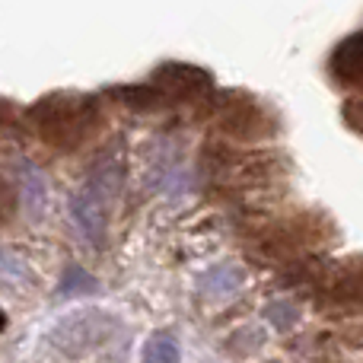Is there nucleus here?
<instances>
[{
  "instance_id": "nucleus-1",
  "label": "nucleus",
  "mask_w": 363,
  "mask_h": 363,
  "mask_svg": "<svg viewBox=\"0 0 363 363\" xmlns=\"http://www.w3.org/2000/svg\"><path fill=\"white\" fill-rule=\"evenodd\" d=\"M29 125L35 138L51 150H80L102 131V112L93 96L51 93L29 108Z\"/></svg>"
},
{
  "instance_id": "nucleus-2",
  "label": "nucleus",
  "mask_w": 363,
  "mask_h": 363,
  "mask_svg": "<svg viewBox=\"0 0 363 363\" xmlns=\"http://www.w3.org/2000/svg\"><path fill=\"white\" fill-rule=\"evenodd\" d=\"M213 121H217L223 138L239 140V144H264L277 134L274 115L242 89H230L220 96L217 108H213Z\"/></svg>"
},
{
  "instance_id": "nucleus-3",
  "label": "nucleus",
  "mask_w": 363,
  "mask_h": 363,
  "mask_svg": "<svg viewBox=\"0 0 363 363\" xmlns=\"http://www.w3.org/2000/svg\"><path fill=\"white\" fill-rule=\"evenodd\" d=\"M118 188V169L106 166L102 172H96L80 191L70 194V217L74 226L80 230V236L86 242L99 245L102 242V230H106V207L112 191Z\"/></svg>"
},
{
  "instance_id": "nucleus-4",
  "label": "nucleus",
  "mask_w": 363,
  "mask_h": 363,
  "mask_svg": "<svg viewBox=\"0 0 363 363\" xmlns=\"http://www.w3.org/2000/svg\"><path fill=\"white\" fill-rule=\"evenodd\" d=\"M115 335V319L99 309H83V313H74L67 319H61L55 328H51V345L57 347L67 357H80V354H89L93 347L106 345Z\"/></svg>"
},
{
  "instance_id": "nucleus-5",
  "label": "nucleus",
  "mask_w": 363,
  "mask_h": 363,
  "mask_svg": "<svg viewBox=\"0 0 363 363\" xmlns=\"http://www.w3.org/2000/svg\"><path fill=\"white\" fill-rule=\"evenodd\" d=\"M322 239H325V233H322L319 220L284 217V220L268 223L258 233V249L274 258H300L309 249H315Z\"/></svg>"
},
{
  "instance_id": "nucleus-6",
  "label": "nucleus",
  "mask_w": 363,
  "mask_h": 363,
  "mask_svg": "<svg viewBox=\"0 0 363 363\" xmlns=\"http://www.w3.org/2000/svg\"><path fill=\"white\" fill-rule=\"evenodd\" d=\"M153 89L166 99H204V96L213 93V80L207 70L194 67V64H163L157 74L150 77Z\"/></svg>"
},
{
  "instance_id": "nucleus-7",
  "label": "nucleus",
  "mask_w": 363,
  "mask_h": 363,
  "mask_svg": "<svg viewBox=\"0 0 363 363\" xmlns=\"http://www.w3.org/2000/svg\"><path fill=\"white\" fill-rule=\"evenodd\" d=\"M322 294L332 303H363V255L345 258V262L332 264L325 274V290Z\"/></svg>"
},
{
  "instance_id": "nucleus-8",
  "label": "nucleus",
  "mask_w": 363,
  "mask_h": 363,
  "mask_svg": "<svg viewBox=\"0 0 363 363\" xmlns=\"http://www.w3.org/2000/svg\"><path fill=\"white\" fill-rule=\"evenodd\" d=\"M328 70H332V77L341 86H351V89H357V93H363V32L347 35L345 42L332 51Z\"/></svg>"
},
{
  "instance_id": "nucleus-9",
  "label": "nucleus",
  "mask_w": 363,
  "mask_h": 363,
  "mask_svg": "<svg viewBox=\"0 0 363 363\" xmlns=\"http://www.w3.org/2000/svg\"><path fill=\"white\" fill-rule=\"evenodd\" d=\"M19 198H23V204L29 207L32 213H38L45 207V201H48V185H45L42 172L35 169L32 163H19Z\"/></svg>"
},
{
  "instance_id": "nucleus-10",
  "label": "nucleus",
  "mask_w": 363,
  "mask_h": 363,
  "mask_svg": "<svg viewBox=\"0 0 363 363\" xmlns=\"http://www.w3.org/2000/svg\"><path fill=\"white\" fill-rule=\"evenodd\" d=\"M144 363H179V341L169 335H153L144 345Z\"/></svg>"
},
{
  "instance_id": "nucleus-11",
  "label": "nucleus",
  "mask_w": 363,
  "mask_h": 363,
  "mask_svg": "<svg viewBox=\"0 0 363 363\" xmlns=\"http://www.w3.org/2000/svg\"><path fill=\"white\" fill-rule=\"evenodd\" d=\"M341 112H345L347 128L363 134V93H354L351 99H345V108H341Z\"/></svg>"
}]
</instances>
